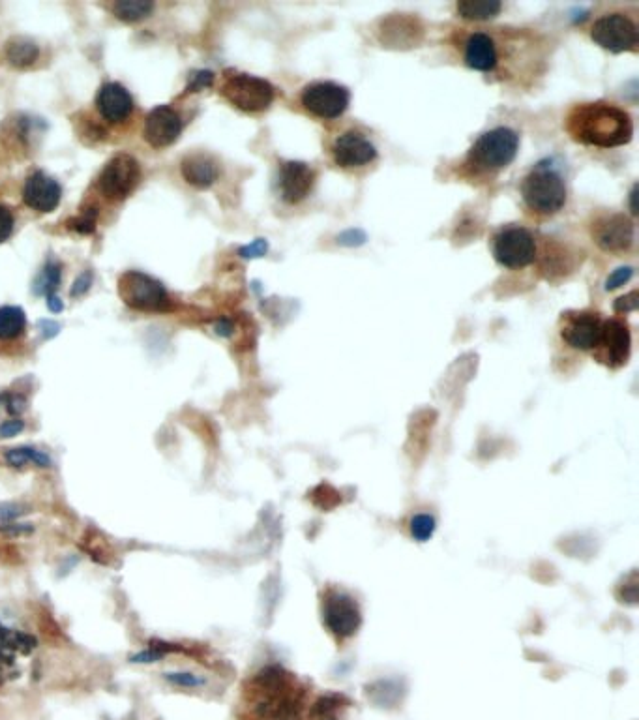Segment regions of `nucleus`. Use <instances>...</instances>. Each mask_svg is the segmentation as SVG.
<instances>
[{
    "mask_svg": "<svg viewBox=\"0 0 639 720\" xmlns=\"http://www.w3.org/2000/svg\"><path fill=\"white\" fill-rule=\"evenodd\" d=\"M154 12V4L149 0H124L113 4V14L119 17L120 21L126 23H137L147 19Z\"/></svg>",
    "mask_w": 639,
    "mask_h": 720,
    "instance_id": "obj_27",
    "label": "nucleus"
},
{
    "mask_svg": "<svg viewBox=\"0 0 639 720\" xmlns=\"http://www.w3.org/2000/svg\"><path fill=\"white\" fill-rule=\"evenodd\" d=\"M321 614L328 632L338 644L353 638L362 625V612L357 600L347 591L328 585L321 597Z\"/></svg>",
    "mask_w": 639,
    "mask_h": 720,
    "instance_id": "obj_9",
    "label": "nucleus"
},
{
    "mask_svg": "<svg viewBox=\"0 0 639 720\" xmlns=\"http://www.w3.org/2000/svg\"><path fill=\"white\" fill-rule=\"evenodd\" d=\"M267 250V246H265V242H255L253 244L252 248H246L242 254H263Z\"/></svg>",
    "mask_w": 639,
    "mask_h": 720,
    "instance_id": "obj_43",
    "label": "nucleus"
},
{
    "mask_svg": "<svg viewBox=\"0 0 639 720\" xmlns=\"http://www.w3.org/2000/svg\"><path fill=\"white\" fill-rule=\"evenodd\" d=\"M521 199L529 216L546 220L557 216L568 201V184L555 160H542L521 180Z\"/></svg>",
    "mask_w": 639,
    "mask_h": 720,
    "instance_id": "obj_5",
    "label": "nucleus"
},
{
    "mask_svg": "<svg viewBox=\"0 0 639 720\" xmlns=\"http://www.w3.org/2000/svg\"><path fill=\"white\" fill-rule=\"evenodd\" d=\"M164 657L165 655L162 651H158V649H154V647H149V649H145V651H141V653L134 655V657H132V662L149 664V662H158V660H162Z\"/></svg>",
    "mask_w": 639,
    "mask_h": 720,
    "instance_id": "obj_40",
    "label": "nucleus"
},
{
    "mask_svg": "<svg viewBox=\"0 0 639 720\" xmlns=\"http://www.w3.org/2000/svg\"><path fill=\"white\" fill-rule=\"evenodd\" d=\"M45 299H47V306H49L51 312L59 314V312L64 310V304H62V300L57 297V293H55V295H49V297H45Z\"/></svg>",
    "mask_w": 639,
    "mask_h": 720,
    "instance_id": "obj_42",
    "label": "nucleus"
},
{
    "mask_svg": "<svg viewBox=\"0 0 639 720\" xmlns=\"http://www.w3.org/2000/svg\"><path fill=\"white\" fill-rule=\"evenodd\" d=\"M182 132V117L171 105H158L145 119L143 135L150 147L165 149L179 139Z\"/></svg>",
    "mask_w": 639,
    "mask_h": 720,
    "instance_id": "obj_19",
    "label": "nucleus"
},
{
    "mask_svg": "<svg viewBox=\"0 0 639 720\" xmlns=\"http://www.w3.org/2000/svg\"><path fill=\"white\" fill-rule=\"evenodd\" d=\"M60 199H62V188L59 182L44 171H34L25 180L23 201L29 209L47 214L59 207Z\"/></svg>",
    "mask_w": 639,
    "mask_h": 720,
    "instance_id": "obj_20",
    "label": "nucleus"
},
{
    "mask_svg": "<svg viewBox=\"0 0 639 720\" xmlns=\"http://www.w3.org/2000/svg\"><path fill=\"white\" fill-rule=\"evenodd\" d=\"M23 514V510L19 509L14 503H2L0 505V522H14Z\"/></svg>",
    "mask_w": 639,
    "mask_h": 720,
    "instance_id": "obj_41",
    "label": "nucleus"
},
{
    "mask_svg": "<svg viewBox=\"0 0 639 720\" xmlns=\"http://www.w3.org/2000/svg\"><path fill=\"white\" fill-rule=\"evenodd\" d=\"M330 162L342 171H360L377 162L379 150L360 124H347L332 130L327 139Z\"/></svg>",
    "mask_w": 639,
    "mask_h": 720,
    "instance_id": "obj_6",
    "label": "nucleus"
},
{
    "mask_svg": "<svg viewBox=\"0 0 639 720\" xmlns=\"http://www.w3.org/2000/svg\"><path fill=\"white\" fill-rule=\"evenodd\" d=\"M25 430V422L21 419L4 420L0 424V437H14Z\"/></svg>",
    "mask_w": 639,
    "mask_h": 720,
    "instance_id": "obj_38",
    "label": "nucleus"
},
{
    "mask_svg": "<svg viewBox=\"0 0 639 720\" xmlns=\"http://www.w3.org/2000/svg\"><path fill=\"white\" fill-rule=\"evenodd\" d=\"M503 4L495 0H463L456 4V14L465 21H490L501 14Z\"/></svg>",
    "mask_w": 639,
    "mask_h": 720,
    "instance_id": "obj_26",
    "label": "nucleus"
},
{
    "mask_svg": "<svg viewBox=\"0 0 639 720\" xmlns=\"http://www.w3.org/2000/svg\"><path fill=\"white\" fill-rule=\"evenodd\" d=\"M433 527H435L433 518L426 516V514H420L417 518H413V522H411L413 537H417V539L420 540L428 539L431 533H433Z\"/></svg>",
    "mask_w": 639,
    "mask_h": 720,
    "instance_id": "obj_33",
    "label": "nucleus"
},
{
    "mask_svg": "<svg viewBox=\"0 0 639 720\" xmlns=\"http://www.w3.org/2000/svg\"><path fill=\"white\" fill-rule=\"evenodd\" d=\"M120 299L139 312H165L171 304L164 285L149 274L130 270L119 282Z\"/></svg>",
    "mask_w": 639,
    "mask_h": 720,
    "instance_id": "obj_12",
    "label": "nucleus"
},
{
    "mask_svg": "<svg viewBox=\"0 0 639 720\" xmlns=\"http://www.w3.org/2000/svg\"><path fill=\"white\" fill-rule=\"evenodd\" d=\"M630 351H632V332L628 321L621 317L604 319L602 338L596 345L595 351L591 353V357L610 370H619L630 359Z\"/></svg>",
    "mask_w": 639,
    "mask_h": 720,
    "instance_id": "obj_16",
    "label": "nucleus"
},
{
    "mask_svg": "<svg viewBox=\"0 0 639 720\" xmlns=\"http://www.w3.org/2000/svg\"><path fill=\"white\" fill-rule=\"evenodd\" d=\"M96 220H98V209L96 207L94 209H85L75 220L68 222V227L74 229L77 233H81V235H90L96 229Z\"/></svg>",
    "mask_w": 639,
    "mask_h": 720,
    "instance_id": "obj_30",
    "label": "nucleus"
},
{
    "mask_svg": "<svg viewBox=\"0 0 639 720\" xmlns=\"http://www.w3.org/2000/svg\"><path fill=\"white\" fill-rule=\"evenodd\" d=\"M165 679L171 685L182 687V689H199L207 683L201 675L192 674V672H169V674H165Z\"/></svg>",
    "mask_w": 639,
    "mask_h": 720,
    "instance_id": "obj_31",
    "label": "nucleus"
},
{
    "mask_svg": "<svg viewBox=\"0 0 639 720\" xmlns=\"http://www.w3.org/2000/svg\"><path fill=\"white\" fill-rule=\"evenodd\" d=\"M96 109L109 124H124L134 113V98L120 83L109 81L96 96Z\"/></svg>",
    "mask_w": 639,
    "mask_h": 720,
    "instance_id": "obj_21",
    "label": "nucleus"
},
{
    "mask_svg": "<svg viewBox=\"0 0 639 720\" xmlns=\"http://www.w3.org/2000/svg\"><path fill=\"white\" fill-rule=\"evenodd\" d=\"M452 44L467 68L521 89L533 87L536 79L544 77L550 62V44L535 30L463 27L454 32Z\"/></svg>",
    "mask_w": 639,
    "mask_h": 720,
    "instance_id": "obj_1",
    "label": "nucleus"
},
{
    "mask_svg": "<svg viewBox=\"0 0 639 720\" xmlns=\"http://www.w3.org/2000/svg\"><path fill=\"white\" fill-rule=\"evenodd\" d=\"M312 690L282 664H267L240 687L238 720H308Z\"/></svg>",
    "mask_w": 639,
    "mask_h": 720,
    "instance_id": "obj_2",
    "label": "nucleus"
},
{
    "mask_svg": "<svg viewBox=\"0 0 639 720\" xmlns=\"http://www.w3.org/2000/svg\"><path fill=\"white\" fill-rule=\"evenodd\" d=\"M565 130L572 141L585 147L615 149L632 141L634 120L621 105L596 100L572 105L566 113Z\"/></svg>",
    "mask_w": 639,
    "mask_h": 720,
    "instance_id": "obj_3",
    "label": "nucleus"
},
{
    "mask_svg": "<svg viewBox=\"0 0 639 720\" xmlns=\"http://www.w3.org/2000/svg\"><path fill=\"white\" fill-rule=\"evenodd\" d=\"M60 276H62V267H60L59 261L49 259L45 263L44 270L40 272V276L36 278V284H34L36 295H45V297L55 295L60 284Z\"/></svg>",
    "mask_w": 639,
    "mask_h": 720,
    "instance_id": "obj_29",
    "label": "nucleus"
},
{
    "mask_svg": "<svg viewBox=\"0 0 639 720\" xmlns=\"http://www.w3.org/2000/svg\"><path fill=\"white\" fill-rule=\"evenodd\" d=\"M349 707L351 702L343 694L328 692L310 704L308 720H343Z\"/></svg>",
    "mask_w": 639,
    "mask_h": 720,
    "instance_id": "obj_23",
    "label": "nucleus"
},
{
    "mask_svg": "<svg viewBox=\"0 0 639 720\" xmlns=\"http://www.w3.org/2000/svg\"><path fill=\"white\" fill-rule=\"evenodd\" d=\"M493 259L505 269H525L533 265L538 255V240L523 225L499 227L491 239Z\"/></svg>",
    "mask_w": 639,
    "mask_h": 720,
    "instance_id": "obj_8",
    "label": "nucleus"
},
{
    "mask_svg": "<svg viewBox=\"0 0 639 720\" xmlns=\"http://www.w3.org/2000/svg\"><path fill=\"white\" fill-rule=\"evenodd\" d=\"M90 285H92V272L87 270V272H83V274L75 280L70 295H72L74 299H79V297H83V295L89 291Z\"/></svg>",
    "mask_w": 639,
    "mask_h": 720,
    "instance_id": "obj_36",
    "label": "nucleus"
},
{
    "mask_svg": "<svg viewBox=\"0 0 639 720\" xmlns=\"http://www.w3.org/2000/svg\"><path fill=\"white\" fill-rule=\"evenodd\" d=\"M141 180V167L134 156L117 154L104 165L98 177V192L109 201H122L134 192Z\"/></svg>",
    "mask_w": 639,
    "mask_h": 720,
    "instance_id": "obj_15",
    "label": "nucleus"
},
{
    "mask_svg": "<svg viewBox=\"0 0 639 720\" xmlns=\"http://www.w3.org/2000/svg\"><path fill=\"white\" fill-rule=\"evenodd\" d=\"M591 237L596 246L608 254H625L636 239V225L619 212H604L591 222Z\"/></svg>",
    "mask_w": 639,
    "mask_h": 720,
    "instance_id": "obj_14",
    "label": "nucleus"
},
{
    "mask_svg": "<svg viewBox=\"0 0 639 720\" xmlns=\"http://www.w3.org/2000/svg\"><path fill=\"white\" fill-rule=\"evenodd\" d=\"M317 182V171L304 162L287 160L278 165V194L287 205H300L312 195Z\"/></svg>",
    "mask_w": 639,
    "mask_h": 720,
    "instance_id": "obj_17",
    "label": "nucleus"
},
{
    "mask_svg": "<svg viewBox=\"0 0 639 720\" xmlns=\"http://www.w3.org/2000/svg\"><path fill=\"white\" fill-rule=\"evenodd\" d=\"M521 137L514 128L495 126L480 135L461 162L460 175L471 182H490L512 164L520 150Z\"/></svg>",
    "mask_w": 639,
    "mask_h": 720,
    "instance_id": "obj_4",
    "label": "nucleus"
},
{
    "mask_svg": "<svg viewBox=\"0 0 639 720\" xmlns=\"http://www.w3.org/2000/svg\"><path fill=\"white\" fill-rule=\"evenodd\" d=\"M351 104V92L334 81H313L298 94L300 109L313 119L336 120Z\"/></svg>",
    "mask_w": 639,
    "mask_h": 720,
    "instance_id": "obj_10",
    "label": "nucleus"
},
{
    "mask_svg": "<svg viewBox=\"0 0 639 720\" xmlns=\"http://www.w3.org/2000/svg\"><path fill=\"white\" fill-rule=\"evenodd\" d=\"M34 649L36 638L0 623V685L17 674L19 662L30 657Z\"/></svg>",
    "mask_w": 639,
    "mask_h": 720,
    "instance_id": "obj_18",
    "label": "nucleus"
},
{
    "mask_svg": "<svg viewBox=\"0 0 639 720\" xmlns=\"http://www.w3.org/2000/svg\"><path fill=\"white\" fill-rule=\"evenodd\" d=\"M4 405H6V411L10 415H21V411L25 409V398L21 394H4Z\"/></svg>",
    "mask_w": 639,
    "mask_h": 720,
    "instance_id": "obj_37",
    "label": "nucleus"
},
{
    "mask_svg": "<svg viewBox=\"0 0 639 720\" xmlns=\"http://www.w3.org/2000/svg\"><path fill=\"white\" fill-rule=\"evenodd\" d=\"M6 462L12 467H23V465L34 464L38 467H51V458L42 450L32 447H17V449L6 450L4 454Z\"/></svg>",
    "mask_w": 639,
    "mask_h": 720,
    "instance_id": "obj_28",
    "label": "nucleus"
},
{
    "mask_svg": "<svg viewBox=\"0 0 639 720\" xmlns=\"http://www.w3.org/2000/svg\"><path fill=\"white\" fill-rule=\"evenodd\" d=\"M632 274H634V270L630 269V267H626V269H619L613 276H610L608 278V282H606V289L608 291H613V289H617L619 285L625 284V282H628L630 278H632Z\"/></svg>",
    "mask_w": 639,
    "mask_h": 720,
    "instance_id": "obj_39",
    "label": "nucleus"
},
{
    "mask_svg": "<svg viewBox=\"0 0 639 720\" xmlns=\"http://www.w3.org/2000/svg\"><path fill=\"white\" fill-rule=\"evenodd\" d=\"M180 173L188 184L199 190H207L220 179V165L209 154H190L182 160Z\"/></svg>",
    "mask_w": 639,
    "mask_h": 720,
    "instance_id": "obj_22",
    "label": "nucleus"
},
{
    "mask_svg": "<svg viewBox=\"0 0 639 720\" xmlns=\"http://www.w3.org/2000/svg\"><path fill=\"white\" fill-rule=\"evenodd\" d=\"M14 227V212H12V209H10L8 205L0 203V244H2V242H6V240L12 237Z\"/></svg>",
    "mask_w": 639,
    "mask_h": 720,
    "instance_id": "obj_32",
    "label": "nucleus"
},
{
    "mask_svg": "<svg viewBox=\"0 0 639 720\" xmlns=\"http://www.w3.org/2000/svg\"><path fill=\"white\" fill-rule=\"evenodd\" d=\"M604 317L595 310H568L559 319V334L568 347L593 353L602 338Z\"/></svg>",
    "mask_w": 639,
    "mask_h": 720,
    "instance_id": "obj_13",
    "label": "nucleus"
},
{
    "mask_svg": "<svg viewBox=\"0 0 639 720\" xmlns=\"http://www.w3.org/2000/svg\"><path fill=\"white\" fill-rule=\"evenodd\" d=\"M6 59L15 68H30L40 59V47L25 36H14L6 44Z\"/></svg>",
    "mask_w": 639,
    "mask_h": 720,
    "instance_id": "obj_25",
    "label": "nucleus"
},
{
    "mask_svg": "<svg viewBox=\"0 0 639 720\" xmlns=\"http://www.w3.org/2000/svg\"><path fill=\"white\" fill-rule=\"evenodd\" d=\"M27 332V315L17 306L0 308V344L17 342Z\"/></svg>",
    "mask_w": 639,
    "mask_h": 720,
    "instance_id": "obj_24",
    "label": "nucleus"
},
{
    "mask_svg": "<svg viewBox=\"0 0 639 720\" xmlns=\"http://www.w3.org/2000/svg\"><path fill=\"white\" fill-rule=\"evenodd\" d=\"M613 308H615V312H617V314H628V312H634V310L638 308V291H632V293H628L625 297L615 300Z\"/></svg>",
    "mask_w": 639,
    "mask_h": 720,
    "instance_id": "obj_35",
    "label": "nucleus"
},
{
    "mask_svg": "<svg viewBox=\"0 0 639 720\" xmlns=\"http://www.w3.org/2000/svg\"><path fill=\"white\" fill-rule=\"evenodd\" d=\"M598 47L611 53H638V23L625 12L600 15L589 29Z\"/></svg>",
    "mask_w": 639,
    "mask_h": 720,
    "instance_id": "obj_11",
    "label": "nucleus"
},
{
    "mask_svg": "<svg viewBox=\"0 0 639 720\" xmlns=\"http://www.w3.org/2000/svg\"><path fill=\"white\" fill-rule=\"evenodd\" d=\"M220 94L238 111L250 115L268 111L276 100V89L267 79L235 70L223 74Z\"/></svg>",
    "mask_w": 639,
    "mask_h": 720,
    "instance_id": "obj_7",
    "label": "nucleus"
},
{
    "mask_svg": "<svg viewBox=\"0 0 639 720\" xmlns=\"http://www.w3.org/2000/svg\"><path fill=\"white\" fill-rule=\"evenodd\" d=\"M214 83V74L209 70H199L190 75V81H188V92H201L203 89H209Z\"/></svg>",
    "mask_w": 639,
    "mask_h": 720,
    "instance_id": "obj_34",
    "label": "nucleus"
}]
</instances>
